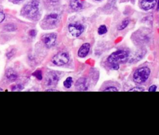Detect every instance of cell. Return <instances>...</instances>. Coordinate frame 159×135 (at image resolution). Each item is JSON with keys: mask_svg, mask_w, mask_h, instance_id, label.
Listing matches in <instances>:
<instances>
[{"mask_svg": "<svg viewBox=\"0 0 159 135\" xmlns=\"http://www.w3.org/2000/svg\"><path fill=\"white\" fill-rule=\"evenodd\" d=\"M157 10L159 11V0L158 1V3H157Z\"/></svg>", "mask_w": 159, "mask_h": 135, "instance_id": "26", "label": "cell"}, {"mask_svg": "<svg viewBox=\"0 0 159 135\" xmlns=\"http://www.w3.org/2000/svg\"><path fill=\"white\" fill-rule=\"evenodd\" d=\"M96 1H101V0H96Z\"/></svg>", "mask_w": 159, "mask_h": 135, "instance_id": "29", "label": "cell"}, {"mask_svg": "<svg viewBox=\"0 0 159 135\" xmlns=\"http://www.w3.org/2000/svg\"><path fill=\"white\" fill-rule=\"evenodd\" d=\"M58 79H59V77L58 75L53 72H51L47 76L45 83L47 84V85H49V86L54 85L57 84Z\"/></svg>", "mask_w": 159, "mask_h": 135, "instance_id": "8", "label": "cell"}, {"mask_svg": "<svg viewBox=\"0 0 159 135\" xmlns=\"http://www.w3.org/2000/svg\"><path fill=\"white\" fill-rule=\"evenodd\" d=\"M23 89V85H22L21 84H17L16 85H14L13 87H12V91H19L20 90H22Z\"/></svg>", "mask_w": 159, "mask_h": 135, "instance_id": "18", "label": "cell"}, {"mask_svg": "<svg viewBox=\"0 0 159 135\" xmlns=\"http://www.w3.org/2000/svg\"><path fill=\"white\" fill-rule=\"evenodd\" d=\"M156 90H157V86L155 85H151L148 89L149 92H155Z\"/></svg>", "mask_w": 159, "mask_h": 135, "instance_id": "21", "label": "cell"}, {"mask_svg": "<svg viewBox=\"0 0 159 135\" xmlns=\"http://www.w3.org/2000/svg\"><path fill=\"white\" fill-rule=\"evenodd\" d=\"M129 91V92H131V91H132V92H137V91L143 92V91H144V89L143 87H135L130 89Z\"/></svg>", "mask_w": 159, "mask_h": 135, "instance_id": "19", "label": "cell"}, {"mask_svg": "<svg viewBox=\"0 0 159 135\" xmlns=\"http://www.w3.org/2000/svg\"><path fill=\"white\" fill-rule=\"evenodd\" d=\"M129 23V20L127 19H125L122 22V23L118 26V30H122L124 29L128 25Z\"/></svg>", "mask_w": 159, "mask_h": 135, "instance_id": "14", "label": "cell"}, {"mask_svg": "<svg viewBox=\"0 0 159 135\" xmlns=\"http://www.w3.org/2000/svg\"><path fill=\"white\" fill-rule=\"evenodd\" d=\"M129 54L124 50H118L111 54L107 58V61L111 64H118L119 63H124L127 61Z\"/></svg>", "mask_w": 159, "mask_h": 135, "instance_id": "3", "label": "cell"}, {"mask_svg": "<svg viewBox=\"0 0 159 135\" xmlns=\"http://www.w3.org/2000/svg\"><path fill=\"white\" fill-rule=\"evenodd\" d=\"M29 35L32 37H35L36 35V31L35 30H31L29 31Z\"/></svg>", "mask_w": 159, "mask_h": 135, "instance_id": "23", "label": "cell"}, {"mask_svg": "<svg viewBox=\"0 0 159 135\" xmlns=\"http://www.w3.org/2000/svg\"><path fill=\"white\" fill-rule=\"evenodd\" d=\"M75 87L77 90L80 91L86 90L88 89V82L86 78H80L75 84Z\"/></svg>", "mask_w": 159, "mask_h": 135, "instance_id": "10", "label": "cell"}, {"mask_svg": "<svg viewBox=\"0 0 159 135\" xmlns=\"http://www.w3.org/2000/svg\"><path fill=\"white\" fill-rule=\"evenodd\" d=\"M60 20L59 15L57 13H51L47 15L44 18V22L46 25L48 27L54 26L55 25L57 24Z\"/></svg>", "mask_w": 159, "mask_h": 135, "instance_id": "7", "label": "cell"}, {"mask_svg": "<svg viewBox=\"0 0 159 135\" xmlns=\"http://www.w3.org/2000/svg\"><path fill=\"white\" fill-rule=\"evenodd\" d=\"M32 75L35 76L38 80H41L42 79V71L40 70L35 71L34 72H33Z\"/></svg>", "mask_w": 159, "mask_h": 135, "instance_id": "17", "label": "cell"}, {"mask_svg": "<svg viewBox=\"0 0 159 135\" xmlns=\"http://www.w3.org/2000/svg\"><path fill=\"white\" fill-rule=\"evenodd\" d=\"M72 82H73V79H72V77H68L66 79V80L64 81L63 82V85L64 86L67 88V89H69L71 87V84H72Z\"/></svg>", "mask_w": 159, "mask_h": 135, "instance_id": "15", "label": "cell"}, {"mask_svg": "<svg viewBox=\"0 0 159 135\" xmlns=\"http://www.w3.org/2000/svg\"><path fill=\"white\" fill-rule=\"evenodd\" d=\"M104 92H106V91H109V92H113V91H114V92H116V91H118V90L115 87H109L106 88V89H104Z\"/></svg>", "mask_w": 159, "mask_h": 135, "instance_id": "20", "label": "cell"}, {"mask_svg": "<svg viewBox=\"0 0 159 135\" xmlns=\"http://www.w3.org/2000/svg\"><path fill=\"white\" fill-rule=\"evenodd\" d=\"M69 59L70 58L68 54L66 53L61 52L55 55L53 57L52 61L57 66H63L67 64L69 61Z\"/></svg>", "mask_w": 159, "mask_h": 135, "instance_id": "4", "label": "cell"}, {"mask_svg": "<svg viewBox=\"0 0 159 135\" xmlns=\"http://www.w3.org/2000/svg\"><path fill=\"white\" fill-rule=\"evenodd\" d=\"M90 50V44L89 43H83L78 51V55L80 58H84L88 55Z\"/></svg>", "mask_w": 159, "mask_h": 135, "instance_id": "9", "label": "cell"}, {"mask_svg": "<svg viewBox=\"0 0 159 135\" xmlns=\"http://www.w3.org/2000/svg\"><path fill=\"white\" fill-rule=\"evenodd\" d=\"M0 90H1V91H2V89H0Z\"/></svg>", "mask_w": 159, "mask_h": 135, "instance_id": "28", "label": "cell"}, {"mask_svg": "<svg viewBox=\"0 0 159 135\" xmlns=\"http://www.w3.org/2000/svg\"><path fill=\"white\" fill-rule=\"evenodd\" d=\"M70 4L71 9L75 11H79L83 8V4L80 0H71Z\"/></svg>", "mask_w": 159, "mask_h": 135, "instance_id": "12", "label": "cell"}, {"mask_svg": "<svg viewBox=\"0 0 159 135\" xmlns=\"http://www.w3.org/2000/svg\"><path fill=\"white\" fill-rule=\"evenodd\" d=\"M15 1H22V0H15Z\"/></svg>", "mask_w": 159, "mask_h": 135, "instance_id": "27", "label": "cell"}, {"mask_svg": "<svg viewBox=\"0 0 159 135\" xmlns=\"http://www.w3.org/2000/svg\"><path fill=\"white\" fill-rule=\"evenodd\" d=\"M39 13V2L32 0L24 6L21 14L29 18H35Z\"/></svg>", "mask_w": 159, "mask_h": 135, "instance_id": "1", "label": "cell"}, {"mask_svg": "<svg viewBox=\"0 0 159 135\" xmlns=\"http://www.w3.org/2000/svg\"><path fill=\"white\" fill-rule=\"evenodd\" d=\"M56 40L57 35L54 33H47L42 37V40L48 48H50L54 46L56 42Z\"/></svg>", "mask_w": 159, "mask_h": 135, "instance_id": "6", "label": "cell"}, {"mask_svg": "<svg viewBox=\"0 0 159 135\" xmlns=\"http://www.w3.org/2000/svg\"><path fill=\"white\" fill-rule=\"evenodd\" d=\"M150 70L147 67H142L137 69L133 74V80L135 83L142 84L145 82L148 78Z\"/></svg>", "mask_w": 159, "mask_h": 135, "instance_id": "2", "label": "cell"}, {"mask_svg": "<svg viewBox=\"0 0 159 135\" xmlns=\"http://www.w3.org/2000/svg\"><path fill=\"white\" fill-rule=\"evenodd\" d=\"M5 18V14L0 11V23L2 22Z\"/></svg>", "mask_w": 159, "mask_h": 135, "instance_id": "22", "label": "cell"}, {"mask_svg": "<svg viewBox=\"0 0 159 135\" xmlns=\"http://www.w3.org/2000/svg\"><path fill=\"white\" fill-rule=\"evenodd\" d=\"M6 77L9 80L11 81H14L17 79V75L12 69H9L6 72Z\"/></svg>", "mask_w": 159, "mask_h": 135, "instance_id": "13", "label": "cell"}, {"mask_svg": "<svg viewBox=\"0 0 159 135\" xmlns=\"http://www.w3.org/2000/svg\"><path fill=\"white\" fill-rule=\"evenodd\" d=\"M48 2H50V3H56L57 2H58L60 0H47Z\"/></svg>", "mask_w": 159, "mask_h": 135, "instance_id": "25", "label": "cell"}, {"mask_svg": "<svg viewBox=\"0 0 159 135\" xmlns=\"http://www.w3.org/2000/svg\"><path fill=\"white\" fill-rule=\"evenodd\" d=\"M157 0H142L141 1V7L144 10H149L155 7Z\"/></svg>", "mask_w": 159, "mask_h": 135, "instance_id": "11", "label": "cell"}, {"mask_svg": "<svg viewBox=\"0 0 159 135\" xmlns=\"http://www.w3.org/2000/svg\"><path fill=\"white\" fill-rule=\"evenodd\" d=\"M84 26L80 24H70L68 25L70 33L74 37H79L84 31Z\"/></svg>", "mask_w": 159, "mask_h": 135, "instance_id": "5", "label": "cell"}, {"mask_svg": "<svg viewBox=\"0 0 159 135\" xmlns=\"http://www.w3.org/2000/svg\"><path fill=\"white\" fill-rule=\"evenodd\" d=\"M119 66L118 64H116V63H115V64H112V68L113 69L117 70V69H119Z\"/></svg>", "mask_w": 159, "mask_h": 135, "instance_id": "24", "label": "cell"}, {"mask_svg": "<svg viewBox=\"0 0 159 135\" xmlns=\"http://www.w3.org/2000/svg\"><path fill=\"white\" fill-rule=\"evenodd\" d=\"M107 32V27H106V25H101L98 30V32L99 35H103L104 33H106Z\"/></svg>", "mask_w": 159, "mask_h": 135, "instance_id": "16", "label": "cell"}]
</instances>
